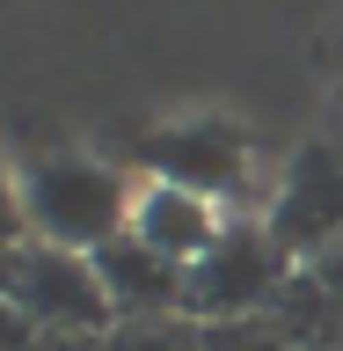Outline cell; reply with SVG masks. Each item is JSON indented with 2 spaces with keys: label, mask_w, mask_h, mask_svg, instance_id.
<instances>
[{
  "label": "cell",
  "mask_w": 343,
  "mask_h": 351,
  "mask_svg": "<svg viewBox=\"0 0 343 351\" xmlns=\"http://www.w3.org/2000/svg\"><path fill=\"white\" fill-rule=\"evenodd\" d=\"M131 205H139V191H125V176L103 169V161H81V154L37 161V169L22 176V219H29V241H51V249H81V256H95L103 241L131 234Z\"/></svg>",
  "instance_id": "1"
},
{
  "label": "cell",
  "mask_w": 343,
  "mask_h": 351,
  "mask_svg": "<svg viewBox=\"0 0 343 351\" xmlns=\"http://www.w3.org/2000/svg\"><path fill=\"white\" fill-rule=\"evenodd\" d=\"M8 300L29 315L37 329H66V337H103L117 322L103 278L81 249H51V241H22L15 256V293Z\"/></svg>",
  "instance_id": "2"
},
{
  "label": "cell",
  "mask_w": 343,
  "mask_h": 351,
  "mask_svg": "<svg viewBox=\"0 0 343 351\" xmlns=\"http://www.w3.org/2000/svg\"><path fill=\"white\" fill-rule=\"evenodd\" d=\"M278 285H285V249L256 227H227L190 263V300L183 307L205 315V322H249L256 307L278 300Z\"/></svg>",
  "instance_id": "3"
},
{
  "label": "cell",
  "mask_w": 343,
  "mask_h": 351,
  "mask_svg": "<svg viewBox=\"0 0 343 351\" xmlns=\"http://www.w3.org/2000/svg\"><path fill=\"white\" fill-rule=\"evenodd\" d=\"M270 241L285 256H329L343 241V139L300 147L278 205H270Z\"/></svg>",
  "instance_id": "4"
},
{
  "label": "cell",
  "mask_w": 343,
  "mask_h": 351,
  "mask_svg": "<svg viewBox=\"0 0 343 351\" xmlns=\"http://www.w3.org/2000/svg\"><path fill=\"white\" fill-rule=\"evenodd\" d=\"M147 161H153V183H175V191H197V197H227L249 176V139L219 117H190V125H168L147 139Z\"/></svg>",
  "instance_id": "5"
},
{
  "label": "cell",
  "mask_w": 343,
  "mask_h": 351,
  "mask_svg": "<svg viewBox=\"0 0 343 351\" xmlns=\"http://www.w3.org/2000/svg\"><path fill=\"white\" fill-rule=\"evenodd\" d=\"M95 278H103L110 307H117V322H161V315H175V307L190 300V271L168 256H153L139 234H117L95 249Z\"/></svg>",
  "instance_id": "6"
},
{
  "label": "cell",
  "mask_w": 343,
  "mask_h": 351,
  "mask_svg": "<svg viewBox=\"0 0 343 351\" xmlns=\"http://www.w3.org/2000/svg\"><path fill=\"white\" fill-rule=\"evenodd\" d=\"M131 234L147 241L153 256H168V263H183V271H190V263L205 256L227 227H219L212 197L175 191V183H147V191H139V205H131Z\"/></svg>",
  "instance_id": "7"
},
{
  "label": "cell",
  "mask_w": 343,
  "mask_h": 351,
  "mask_svg": "<svg viewBox=\"0 0 343 351\" xmlns=\"http://www.w3.org/2000/svg\"><path fill=\"white\" fill-rule=\"evenodd\" d=\"M205 351H285V329H270L263 315H249V322H205Z\"/></svg>",
  "instance_id": "8"
},
{
  "label": "cell",
  "mask_w": 343,
  "mask_h": 351,
  "mask_svg": "<svg viewBox=\"0 0 343 351\" xmlns=\"http://www.w3.org/2000/svg\"><path fill=\"white\" fill-rule=\"evenodd\" d=\"M0 241H29V219H22V183L0 161Z\"/></svg>",
  "instance_id": "9"
},
{
  "label": "cell",
  "mask_w": 343,
  "mask_h": 351,
  "mask_svg": "<svg viewBox=\"0 0 343 351\" xmlns=\"http://www.w3.org/2000/svg\"><path fill=\"white\" fill-rule=\"evenodd\" d=\"M29 344H37V322L15 300H0V351H29Z\"/></svg>",
  "instance_id": "10"
},
{
  "label": "cell",
  "mask_w": 343,
  "mask_h": 351,
  "mask_svg": "<svg viewBox=\"0 0 343 351\" xmlns=\"http://www.w3.org/2000/svg\"><path fill=\"white\" fill-rule=\"evenodd\" d=\"M29 351H110L103 337H66V329H37V344Z\"/></svg>",
  "instance_id": "11"
},
{
  "label": "cell",
  "mask_w": 343,
  "mask_h": 351,
  "mask_svg": "<svg viewBox=\"0 0 343 351\" xmlns=\"http://www.w3.org/2000/svg\"><path fill=\"white\" fill-rule=\"evenodd\" d=\"M15 256H22V241H0V300L15 293Z\"/></svg>",
  "instance_id": "12"
}]
</instances>
